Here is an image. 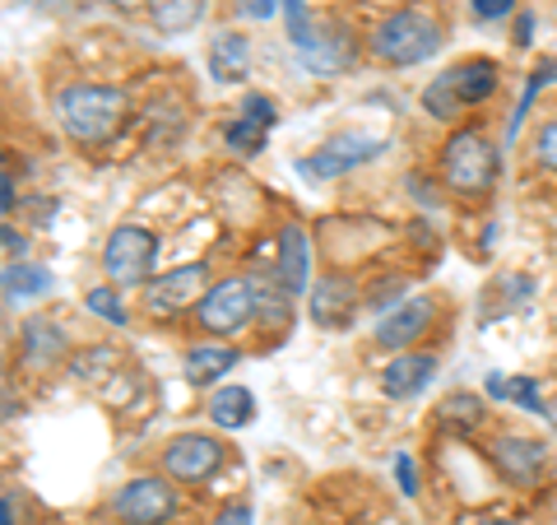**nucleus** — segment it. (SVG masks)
<instances>
[{"label": "nucleus", "mask_w": 557, "mask_h": 525, "mask_svg": "<svg viewBox=\"0 0 557 525\" xmlns=\"http://www.w3.org/2000/svg\"><path fill=\"white\" fill-rule=\"evenodd\" d=\"M57 112L75 145H108V139L126 126L131 94L112 89V84H70L57 98Z\"/></svg>", "instance_id": "nucleus-1"}, {"label": "nucleus", "mask_w": 557, "mask_h": 525, "mask_svg": "<svg viewBox=\"0 0 557 525\" xmlns=\"http://www.w3.org/2000/svg\"><path fill=\"white\" fill-rule=\"evenodd\" d=\"M437 47H442V24H437V14H428L423 5H399L395 14H386V20L372 28V57L386 65H399V70L428 61Z\"/></svg>", "instance_id": "nucleus-2"}, {"label": "nucleus", "mask_w": 557, "mask_h": 525, "mask_svg": "<svg viewBox=\"0 0 557 525\" xmlns=\"http://www.w3.org/2000/svg\"><path fill=\"white\" fill-rule=\"evenodd\" d=\"M493 94H497V65L487 57H469V61L446 65L442 75L428 84L423 108L437 121H456L465 108H479V102L493 98Z\"/></svg>", "instance_id": "nucleus-3"}, {"label": "nucleus", "mask_w": 557, "mask_h": 525, "mask_svg": "<svg viewBox=\"0 0 557 525\" xmlns=\"http://www.w3.org/2000/svg\"><path fill=\"white\" fill-rule=\"evenodd\" d=\"M497 168L502 159H497L493 139L479 126H465L442 145V178L456 196H487L497 186Z\"/></svg>", "instance_id": "nucleus-4"}, {"label": "nucleus", "mask_w": 557, "mask_h": 525, "mask_svg": "<svg viewBox=\"0 0 557 525\" xmlns=\"http://www.w3.org/2000/svg\"><path fill=\"white\" fill-rule=\"evenodd\" d=\"M153 260H159V237H153L145 223H121L112 229L108 247H102V270H108L112 284L135 289L153 274Z\"/></svg>", "instance_id": "nucleus-5"}, {"label": "nucleus", "mask_w": 557, "mask_h": 525, "mask_svg": "<svg viewBox=\"0 0 557 525\" xmlns=\"http://www.w3.org/2000/svg\"><path fill=\"white\" fill-rule=\"evenodd\" d=\"M256 317V289H251V274H228L219 284H209L205 297L196 303V321L209 335H233Z\"/></svg>", "instance_id": "nucleus-6"}, {"label": "nucleus", "mask_w": 557, "mask_h": 525, "mask_svg": "<svg viewBox=\"0 0 557 525\" xmlns=\"http://www.w3.org/2000/svg\"><path fill=\"white\" fill-rule=\"evenodd\" d=\"M228 447L219 437H205V432H182L163 447V475L177 479V484H205L209 475H219Z\"/></svg>", "instance_id": "nucleus-7"}, {"label": "nucleus", "mask_w": 557, "mask_h": 525, "mask_svg": "<svg viewBox=\"0 0 557 525\" xmlns=\"http://www.w3.org/2000/svg\"><path fill=\"white\" fill-rule=\"evenodd\" d=\"M381 154H386V139H376V135H335V139H325L311 159H302L298 172L302 178L330 182V178H344V172L381 159Z\"/></svg>", "instance_id": "nucleus-8"}, {"label": "nucleus", "mask_w": 557, "mask_h": 525, "mask_svg": "<svg viewBox=\"0 0 557 525\" xmlns=\"http://www.w3.org/2000/svg\"><path fill=\"white\" fill-rule=\"evenodd\" d=\"M112 512L126 525H163L172 512H177V488L168 479L139 475L131 484H121V493L112 498Z\"/></svg>", "instance_id": "nucleus-9"}, {"label": "nucleus", "mask_w": 557, "mask_h": 525, "mask_svg": "<svg viewBox=\"0 0 557 525\" xmlns=\"http://www.w3.org/2000/svg\"><path fill=\"white\" fill-rule=\"evenodd\" d=\"M205 260H186V266L168 270L163 279H153V284L145 289V307L153 312V317H172V312L182 307H196L205 297Z\"/></svg>", "instance_id": "nucleus-10"}, {"label": "nucleus", "mask_w": 557, "mask_h": 525, "mask_svg": "<svg viewBox=\"0 0 557 525\" xmlns=\"http://www.w3.org/2000/svg\"><path fill=\"white\" fill-rule=\"evenodd\" d=\"M354 61H358V38H354V28H344L339 20L317 24L311 42L302 47V65L311 75H344Z\"/></svg>", "instance_id": "nucleus-11"}, {"label": "nucleus", "mask_w": 557, "mask_h": 525, "mask_svg": "<svg viewBox=\"0 0 557 525\" xmlns=\"http://www.w3.org/2000/svg\"><path fill=\"white\" fill-rule=\"evenodd\" d=\"M544 461H548V447L539 442V437L507 432V437H497V442H493V465L502 469V479H511V484H520V488L539 479Z\"/></svg>", "instance_id": "nucleus-12"}, {"label": "nucleus", "mask_w": 557, "mask_h": 525, "mask_svg": "<svg viewBox=\"0 0 557 525\" xmlns=\"http://www.w3.org/2000/svg\"><path fill=\"white\" fill-rule=\"evenodd\" d=\"M432 321V303L428 297H405L399 307H391L386 317L376 321V344L381 349H409Z\"/></svg>", "instance_id": "nucleus-13"}, {"label": "nucleus", "mask_w": 557, "mask_h": 525, "mask_svg": "<svg viewBox=\"0 0 557 525\" xmlns=\"http://www.w3.org/2000/svg\"><path fill=\"white\" fill-rule=\"evenodd\" d=\"M251 70V38L247 33H214V42H209V75L214 84H242Z\"/></svg>", "instance_id": "nucleus-14"}, {"label": "nucleus", "mask_w": 557, "mask_h": 525, "mask_svg": "<svg viewBox=\"0 0 557 525\" xmlns=\"http://www.w3.org/2000/svg\"><path fill=\"white\" fill-rule=\"evenodd\" d=\"M242 363V354L233 344H190L186 354H182V373H186V381L190 387H214L219 377H228L233 367Z\"/></svg>", "instance_id": "nucleus-15"}, {"label": "nucleus", "mask_w": 557, "mask_h": 525, "mask_svg": "<svg viewBox=\"0 0 557 525\" xmlns=\"http://www.w3.org/2000/svg\"><path fill=\"white\" fill-rule=\"evenodd\" d=\"M278 284H284L293 297L307 293V279H311V247H307V233L298 229V223H288L284 233H278Z\"/></svg>", "instance_id": "nucleus-16"}, {"label": "nucleus", "mask_w": 557, "mask_h": 525, "mask_svg": "<svg viewBox=\"0 0 557 525\" xmlns=\"http://www.w3.org/2000/svg\"><path fill=\"white\" fill-rule=\"evenodd\" d=\"M432 373H437V358L432 354H399L386 363V373H381V391L391 400H409L428 387Z\"/></svg>", "instance_id": "nucleus-17"}, {"label": "nucleus", "mask_w": 557, "mask_h": 525, "mask_svg": "<svg viewBox=\"0 0 557 525\" xmlns=\"http://www.w3.org/2000/svg\"><path fill=\"white\" fill-rule=\"evenodd\" d=\"M354 317V284L348 279H317L311 293V321L317 326H344Z\"/></svg>", "instance_id": "nucleus-18"}, {"label": "nucleus", "mask_w": 557, "mask_h": 525, "mask_svg": "<svg viewBox=\"0 0 557 525\" xmlns=\"http://www.w3.org/2000/svg\"><path fill=\"white\" fill-rule=\"evenodd\" d=\"M483 391L493 395V400H502V405H520L525 414L548 418V405H544V395H539L534 377H507V373H487V377H483Z\"/></svg>", "instance_id": "nucleus-19"}, {"label": "nucleus", "mask_w": 557, "mask_h": 525, "mask_svg": "<svg viewBox=\"0 0 557 525\" xmlns=\"http://www.w3.org/2000/svg\"><path fill=\"white\" fill-rule=\"evenodd\" d=\"M205 414H209L214 428H247L256 418V395L247 387H219L214 395H209Z\"/></svg>", "instance_id": "nucleus-20"}, {"label": "nucleus", "mask_w": 557, "mask_h": 525, "mask_svg": "<svg viewBox=\"0 0 557 525\" xmlns=\"http://www.w3.org/2000/svg\"><path fill=\"white\" fill-rule=\"evenodd\" d=\"M20 340H24V344H20V349H24V358H28L33 367H51V363L65 354L61 326H57V321H47V317H28Z\"/></svg>", "instance_id": "nucleus-21"}, {"label": "nucleus", "mask_w": 557, "mask_h": 525, "mask_svg": "<svg viewBox=\"0 0 557 525\" xmlns=\"http://www.w3.org/2000/svg\"><path fill=\"white\" fill-rule=\"evenodd\" d=\"M493 297H502V317H507V312H525L530 303H534V279L530 274H502V279H493V284H487V293H483V303H493ZM497 307L487 312L483 321H493L497 317Z\"/></svg>", "instance_id": "nucleus-22"}, {"label": "nucleus", "mask_w": 557, "mask_h": 525, "mask_svg": "<svg viewBox=\"0 0 557 525\" xmlns=\"http://www.w3.org/2000/svg\"><path fill=\"white\" fill-rule=\"evenodd\" d=\"M51 289H57V279H51L47 266H28V260H10L5 266V297L10 303H24V297H38Z\"/></svg>", "instance_id": "nucleus-23"}, {"label": "nucleus", "mask_w": 557, "mask_h": 525, "mask_svg": "<svg viewBox=\"0 0 557 525\" xmlns=\"http://www.w3.org/2000/svg\"><path fill=\"white\" fill-rule=\"evenodd\" d=\"M205 5L209 0H153L149 14H153V24H159V33H186L200 24Z\"/></svg>", "instance_id": "nucleus-24"}, {"label": "nucleus", "mask_w": 557, "mask_h": 525, "mask_svg": "<svg viewBox=\"0 0 557 525\" xmlns=\"http://www.w3.org/2000/svg\"><path fill=\"white\" fill-rule=\"evenodd\" d=\"M251 289H256V317L265 321V326H284V317H288V289L278 284V274L274 279H265V274H251Z\"/></svg>", "instance_id": "nucleus-25"}, {"label": "nucleus", "mask_w": 557, "mask_h": 525, "mask_svg": "<svg viewBox=\"0 0 557 525\" xmlns=\"http://www.w3.org/2000/svg\"><path fill=\"white\" fill-rule=\"evenodd\" d=\"M548 84H557V61H553V57H544V61H539V65L530 70V75H525V94H520V102H516V117H511V126H507V145H511L516 135H520V121L530 117V102H534L539 94H544Z\"/></svg>", "instance_id": "nucleus-26"}, {"label": "nucleus", "mask_w": 557, "mask_h": 525, "mask_svg": "<svg viewBox=\"0 0 557 525\" xmlns=\"http://www.w3.org/2000/svg\"><path fill=\"white\" fill-rule=\"evenodd\" d=\"M223 139H228V149L242 154V159H256V154H265V126H256L251 117H233L228 126H223Z\"/></svg>", "instance_id": "nucleus-27"}, {"label": "nucleus", "mask_w": 557, "mask_h": 525, "mask_svg": "<svg viewBox=\"0 0 557 525\" xmlns=\"http://www.w3.org/2000/svg\"><path fill=\"white\" fill-rule=\"evenodd\" d=\"M84 307H89L94 317H102L108 326H126V321H131V312L121 307L116 289H89V293H84Z\"/></svg>", "instance_id": "nucleus-28"}, {"label": "nucleus", "mask_w": 557, "mask_h": 525, "mask_svg": "<svg viewBox=\"0 0 557 525\" xmlns=\"http://www.w3.org/2000/svg\"><path fill=\"white\" fill-rule=\"evenodd\" d=\"M278 5H284V24H288V38H293V47H307L311 42V14H307V0H278Z\"/></svg>", "instance_id": "nucleus-29"}, {"label": "nucleus", "mask_w": 557, "mask_h": 525, "mask_svg": "<svg viewBox=\"0 0 557 525\" xmlns=\"http://www.w3.org/2000/svg\"><path fill=\"white\" fill-rule=\"evenodd\" d=\"M442 418H446V424H465V428H474L479 418H483L479 395H450L446 405H442Z\"/></svg>", "instance_id": "nucleus-30"}, {"label": "nucleus", "mask_w": 557, "mask_h": 525, "mask_svg": "<svg viewBox=\"0 0 557 525\" xmlns=\"http://www.w3.org/2000/svg\"><path fill=\"white\" fill-rule=\"evenodd\" d=\"M534 159L544 163L548 172H557V117L539 126V139H534Z\"/></svg>", "instance_id": "nucleus-31"}, {"label": "nucleus", "mask_w": 557, "mask_h": 525, "mask_svg": "<svg viewBox=\"0 0 557 525\" xmlns=\"http://www.w3.org/2000/svg\"><path fill=\"white\" fill-rule=\"evenodd\" d=\"M242 117H251L256 121V126H274V121H278V112H274V102L265 98V94H247V98H242Z\"/></svg>", "instance_id": "nucleus-32"}, {"label": "nucleus", "mask_w": 557, "mask_h": 525, "mask_svg": "<svg viewBox=\"0 0 557 525\" xmlns=\"http://www.w3.org/2000/svg\"><path fill=\"white\" fill-rule=\"evenodd\" d=\"M57 209H61V200H51V196H42V200H24L20 205V215L33 223V229H42V223L51 219V215H57Z\"/></svg>", "instance_id": "nucleus-33"}, {"label": "nucleus", "mask_w": 557, "mask_h": 525, "mask_svg": "<svg viewBox=\"0 0 557 525\" xmlns=\"http://www.w3.org/2000/svg\"><path fill=\"white\" fill-rule=\"evenodd\" d=\"M395 479H399V493H405V498L418 493V475H413V456H409V451H399V456H395Z\"/></svg>", "instance_id": "nucleus-34"}, {"label": "nucleus", "mask_w": 557, "mask_h": 525, "mask_svg": "<svg viewBox=\"0 0 557 525\" xmlns=\"http://www.w3.org/2000/svg\"><path fill=\"white\" fill-rule=\"evenodd\" d=\"M469 5H474L479 20H502V14L516 10V0H469Z\"/></svg>", "instance_id": "nucleus-35"}, {"label": "nucleus", "mask_w": 557, "mask_h": 525, "mask_svg": "<svg viewBox=\"0 0 557 525\" xmlns=\"http://www.w3.org/2000/svg\"><path fill=\"white\" fill-rule=\"evenodd\" d=\"M242 20H274V0H237Z\"/></svg>", "instance_id": "nucleus-36"}, {"label": "nucleus", "mask_w": 557, "mask_h": 525, "mask_svg": "<svg viewBox=\"0 0 557 525\" xmlns=\"http://www.w3.org/2000/svg\"><path fill=\"white\" fill-rule=\"evenodd\" d=\"M214 525H251V506H247V502H233V506H223V512L214 516Z\"/></svg>", "instance_id": "nucleus-37"}, {"label": "nucleus", "mask_w": 557, "mask_h": 525, "mask_svg": "<svg viewBox=\"0 0 557 525\" xmlns=\"http://www.w3.org/2000/svg\"><path fill=\"white\" fill-rule=\"evenodd\" d=\"M530 38H534V14L525 10V14L516 20V47H530Z\"/></svg>", "instance_id": "nucleus-38"}, {"label": "nucleus", "mask_w": 557, "mask_h": 525, "mask_svg": "<svg viewBox=\"0 0 557 525\" xmlns=\"http://www.w3.org/2000/svg\"><path fill=\"white\" fill-rule=\"evenodd\" d=\"M0 242H5V252H10V260H14V256H24V247H28V242H24L20 233H14V229H10V223H5V229H0Z\"/></svg>", "instance_id": "nucleus-39"}, {"label": "nucleus", "mask_w": 557, "mask_h": 525, "mask_svg": "<svg viewBox=\"0 0 557 525\" xmlns=\"http://www.w3.org/2000/svg\"><path fill=\"white\" fill-rule=\"evenodd\" d=\"M0 209H5V215L14 209V172L10 168H5V178H0Z\"/></svg>", "instance_id": "nucleus-40"}, {"label": "nucleus", "mask_w": 557, "mask_h": 525, "mask_svg": "<svg viewBox=\"0 0 557 525\" xmlns=\"http://www.w3.org/2000/svg\"><path fill=\"white\" fill-rule=\"evenodd\" d=\"M0 525H14V506H10V498L0 502Z\"/></svg>", "instance_id": "nucleus-41"}, {"label": "nucleus", "mask_w": 557, "mask_h": 525, "mask_svg": "<svg viewBox=\"0 0 557 525\" xmlns=\"http://www.w3.org/2000/svg\"><path fill=\"white\" fill-rule=\"evenodd\" d=\"M116 10H135V5H153V0H112Z\"/></svg>", "instance_id": "nucleus-42"}, {"label": "nucleus", "mask_w": 557, "mask_h": 525, "mask_svg": "<svg viewBox=\"0 0 557 525\" xmlns=\"http://www.w3.org/2000/svg\"><path fill=\"white\" fill-rule=\"evenodd\" d=\"M479 525H520V521H507V516H487V521H479Z\"/></svg>", "instance_id": "nucleus-43"}]
</instances>
